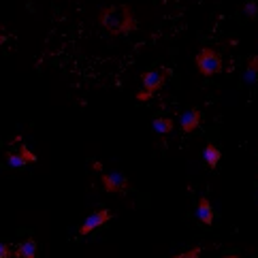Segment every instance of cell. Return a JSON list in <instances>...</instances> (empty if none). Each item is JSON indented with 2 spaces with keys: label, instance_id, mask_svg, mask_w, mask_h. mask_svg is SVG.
Listing matches in <instances>:
<instances>
[{
  "label": "cell",
  "instance_id": "cell-8",
  "mask_svg": "<svg viewBox=\"0 0 258 258\" xmlns=\"http://www.w3.org/2000/svg\"><path fill=\"white\" fill-rule=\"evenodd\" d=\"M197 218H199L205 226H211V224H214V209H211V203H209L207 197H201V199H199Z\"/></svg>",
  "mask_w": 258,
  "mask_h": 258
},
{
  "label": "cell",
  "instance_id": "cell-3",
  "mask_svg": "<svg viewBox=\"0 0 258 258\" xmlns=\"http://www.w3.org/2000/svg\"><path fill=\"white\" fill-rule=\"evenodd\" d=\"M197 69L203 77H211V75H218L220 71H222V58H220V53L211 47H203L199 53H197Z\"/></svg>",
  "mask_w": 258,
  "mask_h": 258
},
{
  "label": "cell",
  "instance_id": "cell-15",
  "mask_svg": "<svg viewBox=\"0 0 258 258\" xmlns=\"http://www.w3.org/2000/svg\"><path fill=\"white\" fill-rule=\"evenodd\" d=\"M243 11H245V15H247V17H256V13H258V7H256V3H247Z\"/></svg>",
  "mask_w": 258,
  "mask_h": 258
},
{
  "label": "cell",
  "instance_id": "cell-6",
  "mask_svg": "<svg viewBox=\"0 0 258 258\" xmlns=\"http://www.w3.org/2000/svg\"><path fill=\"white\" fill-rule=\"evenodd\" d=\"M36 156L32 152H28L26 147L22 145V152L20 154H7V164L11 169H20V167H26L28 162H34Z\"/></svg>",
  "mask_w": 258,
  "mask_h": 258
},
{
  "label": "cell",
  "instance_id": "cell-13",
  "mask_svg": "<svg viewBox=\"0 0 258 258\" xmlns=\"http://www.w3.org/2000/svg\"><path fill=\"white\" fill-rule=\"evenodd\" d=\"M201 256V247H192L188 252H181V254H175L171 258H199Z\"/></svg>",
  "mask_w": 258,
  "mask_h": 258
},
{
  "label": "cell",
  "instance_id": "cell-7",
  "mask_svg": "<svg viewBox=\"0 0 258 258\" xmlns=\"http://www.w3.org/2000/svg\"><path fill=\"white\" fill-rule=\"evenodd\" d=\"M179 124H181L183 133H195L199 128V124H201V111L199 109H188L186 113H181Z\"/></svg>",
  "mask_w": 258,
  "mask_h": 258
},
{
  "label": "cell",
  "instance_id": "cell-4",
  "mask_svg": "<svg viewBox=\"0 0 258 258\" xmlns=\"http://www.w3.org/2000/svg\"><path fill=\"white\" fill-rule=\"evenodd\" d=\"M111 218H113V214L109 209H96V211H92V214L84 220V224L79 226V235H90L92 230H96L98 226L107 224Z\"/></svg>",
  "mask_w": 258,
  "mask_h": 258
},
{
  "label": "cell",
  "instance_id": "cell-11",
  "mask_svg": "<svg viewBox=\"0 0 258 258\" xmlns=\"http://www.w3.org/2000/svg\"><path fill=\"white\" fill-rule=\"evenodd\" d=\"M15 258H36V241L32 237L15 247Z\"/></svg>",
  "mask_w": 258,
  "mask_h": 258
},
{
  "label": "cell",
  "instance_id": "cell-5",
  "mask_svg": "<svg viewBox=\"0 0 258 258\" xmlns=\"http://www.w3.org/2000/svg\"><path fill=\"white\" fill-rule=\"evenodd\" d=\"M103 186L107 192H111V195H124V192L128 190V179L124 177L122 173H117V171H111V173H103Z\"/></svg>",
  "mask_w": 258,
  "mask_h": 258
},
{
  "label": "cell",
  "instance_id": "cell-10",
  "mask_svg": "<svg viewBox=\"0 0 258 258\" xmlns=\"http://www.w3.org/2000/svg\"><path fill=\"white\" fill-rule=\"evenodd\" d=\"M203 158H205V162H207L209 169H216L218 162H220V158H222V152H220L214 143H207L205 150H203Z\"/></svg>",
  "mask_w": 258,
  "mask_h": 258
},
{
  "label": "cell",
  "instance_id": "cell-2",
  "mask_svg": "<svg viewBox=\"0 0 258 258\" xmlns=\"http://www.w3.org/2000/svg\"><path fill=\"white\" fill-rule=\"evenodd\" d=\"M171 75V69L167 67H162V69H156V71H147L141 75V84H143V90L137 94V100H150L152 94H156L162 86H164V81L169 79Z\"/></svg>",
  "mask_w": 258,
  "mask_h": 258
},
{
  "label": "cell",
  "instance_id": "cell-16",
  "mask_svg": "<svg viewBox=\"0 0 258 258\" xmlns=\"http://www.w3.org/2000/svg\"><path fill=\"white\" fill-rule=\"evenodd\" d=\"M224 258H241L239 254H228V256H224Z\"/></svg>",
  "mask_w": 258,
  "mask_h": 258
},
{
  "label": "cell",
  "instance_id": "cell-14",
  "mask_svg": "<svg viewBox=\"0 0 258 258\" xmlns=\"http://www.w3.org/2000/svg\"><path fill=\"white\" fill-rule=\"evenodd\" d=\"M0 258H15V254H11V247L3 241H0Z\"/></svg>",
  "mask_w": 258,
  "mask_h": 258
},
{
  "label": "cell",
  "instance_id": "cell-9",
  "mask_svg": "<svg viewBox=\"0 0 258 258\" xmlns=\"http://www.w3.org/2000/svg\"><path fill=\"white\" fill-rule=\"evenodd\" d=\"M243 81L247 86H258V56H252L247 60V67L243 73Z\"/></svg>",
  "mask_w": 258,
  "mask_h": 258
},
{
  "label": "cell",
  "instance_id": "cell-1",
  "mask_svg": "<svg viewBox=\"0 0 258 258\" xmlns=\"http://www.w3.org/2000/svg\"><path fill=\"white\" fill-rule=\"evenodd\" d=\"M98 22L107 32H111L113 36L128 34V32H133L137 28V22H135L133 11H131L128 5H113V7L100 9Z\"/></svg>",
  "mask_w": 258,
  "mask_h": 258
},
{
  "label": "cell",
  "instance_id": "cell-12",
  "mask_svg": "<svg viewBox=\"0 0 258 258\" xmlns=\"http://www.w3.org/2000/svg\"><path fill=\"white\" fill-rule=\"evenodd\" d=\"M173 126L175 124H173L171 117H158V119H154V122H152V128L158 135H169L173 131Z\"/></svg>",
  "mask_w": 258,
  "mask_h": 258
}]
</instances>
